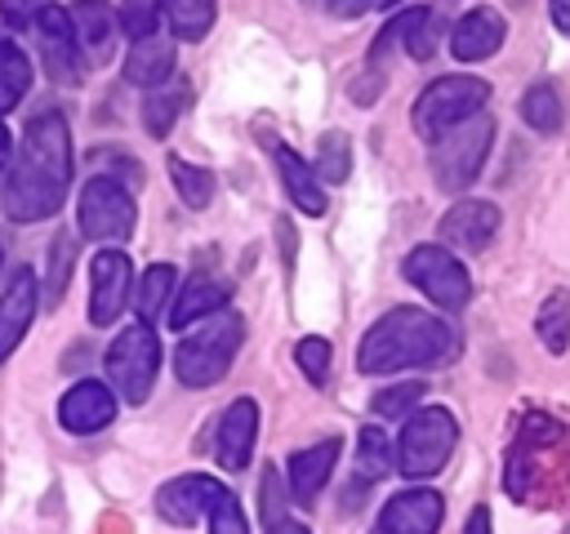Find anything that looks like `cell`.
I'll return each instance as SVG.
<instances>
[{"mask_svg":"<svg viewBox=\"0 0 570 534\" xmlns=\"http://www.w3.org/2000/svg\"><path fill=\"white\" fill-rule=\"evenodd\" d=\"M67 182H71V134L58 111H45L27 125L18 165L9 169V182H4L9 218L40 222V218L58 214Z\"/></svg>","mask_w":570,"mask_h":534,"instance_id":"cell-1","label":"cell"},{"mask_svg":"<svg viewBox=\"0 0 570 534\" xmlns=\"http://www.w3.org/2000/svg\"><path fill=\"white\" fill-rule=\"evenodd\" d=\"M459 352V334L445 316L419 312V307H392L379 316L361 347H356V369L361 374H396L414 365H436Z\"/></svg>","mask_w":570,"mask_h":534,"instance_id":"cell-2","label":"cell"},{"mask_svg":"<svg viewBox=\"0 0 570 534\" xmlns=\"http://www.w3.org/2000/svg\"><path fill=\"white\" fill-rule=\"evenodd\" d=\"M245 325L232 307L196 320V329L183 334V343L174 347V374L183 387H214L223 383V374L232 369L236 352H240Z\"/></svg>","mask_w":570,"mask_h":534,"instance_id":"cell-3","label":"cell"},{"mask_svg":"<svg viewBox=\"0 0 570 534\" xmlns=\"http://www.w3.org/2000/svg\"><path fill=\"white\" fill-rule=\"evenodd\" d=\"M459 445V423L450 409L441 405H428V409H414L401 427V441H396V467L410 476V481H423V476H436L450 454Z\"/></svg>","mask_w":570,"mask_h":534,"instance_id":"cell-4","label":"cell"},{"mask_svg":"<svg viewBox=\"0 0 570 534\" xmlns=\"http://www.w3.org/2000/svg\"><path fill=\"white\" fill-rule=\"evenodd\" d=\"M485 98H490V85H485L481 76H441V80H432V85L419 93V102H414V134L432 142V138H441L445 129H454V125L481 116Z\"/></svg>","mask_w":570,"mask_h":534,"instance_id":"cell-5","label":"cell"},{"mask_svg":"<svg viewBox=\"0 0 570 534\" xmlns=\"http://www.w3.org/2000/svg\"><path fill=\"white\" fill-rule=\"evenodd\" d=\"M156 369H160V338L151 334V325L142 320L125 325L107 347V378L116 396H125V405H142L151 396Z\"/></svg>","mask_w":570,"mask_h":534,"instance_id":"cell-6","label":"cell"},{"mask_svg":"<svg viewBox=\"0 0 570 534\" xmlns=\"http://www.w3.org/2000/svg\"><path fill=\"white\" fill-rule=\"evenodd\" d=\"M490 138H494V120L490 116H472V120L445 129L441 138H432V178H436V187L463 191L481 174Z\"/></svg>","mask_w":570,"mask_h":534,"instance_id":"cell-7","label":"cell"},{"mask_svg":"<svg viewBox=\"0 0 570 534\" xmlns=\"http://www.w3.org/2000/svg\"><path fill=\"white\" fill-rule=\"evenodd\" d=\"M405 280L419 294H428L441 312H459L472 298V276H468V267L445 245H419V249H410Z\"/></svg>","mask_w":570,"mask_h":534,"instance_id":"cell-8","label":"cell"},{"mask_svg":"<svg viewBox=\"0 0 570 534\" xmlns=\"http://www.w3.org/2000/svg\"><path fill=\"white\" fill-rule=\"evenodd\" d=\"M134 218H138L134 196H129L116 178L98 174V178H89V182L80 187L76 222H80V231H85L89 240H125V236L134 231Z\"/></svg>","mask_w":570,"mask_h":534,"instance_id":"cell-9","label":"cell"},{"mask_svg":"<svg viewBox=\"0 0 570 534\" xmlns=\"http://www.w3.org/2000/svg\"><path fill=\"white\" fill-rule=\"evenodd\" d=\"M134 289V263L120 249H98L89 263V325H116Z\"/></svg>","mask_w":570,"mask_h":534,"instance_id":"cell-10","label":"cell"},{"mask_svg":"<svg viewBox=\"0 0 570 534\" xmlns=\"http://www.w3.org/2000/svg\"><path fill=\"white\" fill-rule=\"evenodd\" d=\"M31 27H36V44H40V62H45L49 80L76 85V80L85 76V62H80V53H76V36H71L67 9L40 4L36 18H31Z\"/></svg>","mask_w":570,"mask_h":534,"instance_id":"cell-11","label":"cell"},{"mask_svg":"<svg viewBox=\"0 0 570 534\" xmlns=\"http://www.w3.org/2000/svg\"><path fill=\"white\" fill-rule=\"evenodd\" d=\"M71 36H76V53L85 67H107L120 40V18L111 13L107 0H76L71 4Z\"/></svg>","mask_w":570,"mask_h":534,"instance_id":"cell-12","label":"cell"},{"mask_svg":"<svg viewBox=\"0 0 570 534\" xmlns=\"http://www.w3.org/2000/svg\"><path fill=\"white\" fill-rule=\"evenodd\" d=\"M494 231H499V205L490 200H459L436 222V236L445 240V249H463V254H481L494 240Z\"/></svg>","mask_w":570,"mask_h":534,"instance_id":"cell-13","label":"cell"},{"mask_svg":"<svg viewBox=\"0 0 570 534\" xmlns=\"http://www.w3.org/2000/svg\"><path fill=\"white\" fill-rule=\"evenodd\" d=\"M116 418V392L98 378H80L62 392L58 400V423L76 436H89V432H102L107 423Z\"/></svg>","mask_w":570,"mask_h":534,"instance_id":"cell-14","label":"cell"},{"mask_svg":"<svg viewBox=\"0 0 570 534\" xmlns=\"http://www.w3.org/2000/svg\"><path fill=\"white\" fill-rule=\"evenodd\" d=\"M445 516V498L436 490H401L379 512V534H436Z\"/></svg>","mask_w":570,"mask_h":534,"instance_id":"cell-15","label":"cell"},{"mask_svg":"<svg viewBox=\"0 0 570 534\" xmlns=\"http://www.w3.org/2000/svg\"><path fill=\"white\" fill-rule=\"evenodd\" d=\"M218 481L214 476H200V472H187V476H174L160 494H156V512L169 521V525H196L209 516V503L218 498Z\"/></svg>","mask_w":570,"mask_h":534,"instance_id":"cell-16","label":"cell"},{"mask_svg":"<svg viewBox=\"0 0 570 534\" xmlns=\"http://www.w3.org/2000/svg\"><path fill=\"white\" fill-rule=\"evenodd\" d=\"M254 436H258V405L249 396L232 400L218 418V432H214V454L227 472H240L254 454Z\"/></svg>","mask_w":570,"mask_h":534,"instance_id":"cell-17","label":"cell"},{"mask_svg":"<svg viewBox=\"0 0 570 534\" xmlns=\"http://www.w3.org/2000/svg\"><path fill=\"white\" fill-rule=\"evenodd\" d=\"M36 271L31 267H18L0 294V360L13 356V347L22 343V334L31 329V316H36Z\"/></svg>","mask_w":570,"mask_h":534,"instance_id":"cell-18","label":"cell"},{"mask_svg":"<svg viewBox=\"0 0 570 534\" xmlns=\"http://www.w3.org/2000/svg\"><path fill=\"white\" fill-rule=\"evenodd\" d=\"M503 13L499 9H468L459 22H454V31H450V53L459 58V62H481V58H490L499 44H503Z\"/></svg>","mask_w":570,"mask_h":534,"instance_id":"cell-19","label":"cell"},{"mask_svg":"<svg viewBox=\"0 0 570 534\" xmlns=\"http://www.w3.org/2000/svg\"><path fill=\"white\" fill-rule=\"evenodd\" d=\"M169 76H174V40L160 31L138 36L125 53V80L142 85V89H160Z\"/></svg>","mask_w":570,"mask_h":534,"instance_id":"cell-20","label":"cell"},{"mask_svg":"<svg viewBox=\"0 0 570 534\" xmlns=\"http://www.w3.org/2000/svg\"><path fill=\"white\" fill-rule=\"evenodd\" d=\"M267 147H272V156H276V174H281V182H285V196L303 209V214H325V191H321V182H316V169L294 151V147H285V142H276V138H267Z\"/></svg>","mask_w":570,"mask_h":534,"instance_id":"cell-21","label":"cell"},{"mask_svg":"<svg viewBox=\"0 0 570 534\" xmlns=\"http://www.w3.org/2000/svg\"><path fill=\"white\" fill-rule=\"evenodd\" d=\"M436 36H441L436 13H432V9H423V4H414L410 13H401V18H392V22H387V31H383V40L374 44V53H383L387 44H401L410 58L428 62V58H432V49H436Z\"/></svg>","mask_w":570,"mask_h":534,"instance_id":"cell-22","label":"cell"},{"mask_svg":"<svg viewBox=\"0 0 570 534\" xmlns=\"http://www.w3.org/2000/svg\"><path fill=\"white\" fill-rule=\"evenodd\" d=\"M227 303H232V285L227 280H218V276H191L187 289L169 307V325L174 329H187L191 320H205V316L223 312Z\"/></svg>","mask_w":570,"mask_h":534,"instance_id":"cell-23","label":"cell"},{"mask_svg":"<svg viewBox=\"0 0 570 534\" xmlns=\"http://www.w3.org/2000/svg\"><path fill=\"white\" fill-rule=\"evenodd\" d=\"M334 463H338V441H316V445L298 449V454L289 458V494H294L298 503H312V498L325 490Z\"/></svg>","mask_w":570,"mask_h":534,"instance_id":"cell-24","label":"cell"},{"mask_svg":"<svg viewBox=\"0 0 570 534\" xmlns=\"http://www.w3.org/2000/svg\"><path fill=\"white\" fill-rule=\"evenodd\" d=\"M27 85H31V62H27L22 44L0 27V116L22 102Z\"/></svg>","mask_w":570,"mask_h":534,"instance_id":"cell-25","label":"cell"},{"mask_svg":"<svg viewBox=\"0 0 570 534\" xmlns=\"http://www.w3.org/2000/svg\"><path fill=\"white\" fill-rule=\"evenodd\" d=\"M174 280H178V271H174L169 263H151V267L138 276V320H142V325H156V320H160V312H165L169 298H174Z\"/></svg>","mask_w":570,"mask_h":534,"instance_id":"cell-26","label":"cell"},{"mask_svg":"<svg viewBox=\"0 0 570 534\" xmlns=\"http://www.w3.org/2000/svg\"><path fill=\"white\" fill-rule=\"evenodd\" d=\"M534 329H539V338L552 356H561L570 347V289H552L543 298V307L534 316Z\"/></svg>","mask_w":570,"mask_h":534,"instance_id":"cell-27","label":"cell"},{"mask_svg":"<svg viewBox=\"0 0 570 534\" xmlns=\"http://www.w3.org/2000/svg\"><path fill=\"white\" fill-rule=\"evenodd\" d=\"M521 120H525L530 129H539V134H552V129L561 125V98H557V85H552V80H539V85L525 89V98H521Z\"/></svg>","mask_w":570,"mask_h":534,"instance_id":"cell-28","label":"cell"},{"mask_svg":"<svg viewBox=\"0 0 570 534\" xmlns=\"http://www.w3.org/2000/svg\"><path fill=\"white\" fill-rule=\"evenodd\" d=\"M392 472V441L379 427H361L356 436V476L361 481H383Z\"/></svg>","mask_w":570,"mask_h":534,"instance_id":"cell-29","label":"cell"},{"mask_svg":"<svg viewBox=\"0 0 570 534\" xmlns=\"http://www.w3.org/2000/svg\"><path fill=\"white\" fill-rule=\"evenodd\" d=\"M169 178H174V187H178L183 205H191V209H205V205L214 200V174H209V169H200V165H187L183 156H169Z\"/></svg>","mask_w":570,"mask_h":534,"instance_id":"cell-30","label":"cell"},{"mask_svg":"<svg viewBox=\"0 0 570 534\" xmlns=\"http://www.w3.org/2000/svg\"><path fill=\"white\" fill-rule=\"evenodd\" d=\"M178 40H200L214 27V0H165Z\"/></svg>","mask_w":570,"mask_h":534,"instance_id":"cell-31","label":"cell"},{"mask_svg":"<svg viewBox=\"0 0 570 534\" xmlns=\"http://www.w3.org/2000/svg\"><path fill=\"white\" fill-rule=\"evenodd\" d=\"M316 178H325V182H347V174H352V142L343 138V134H321V142H316Z\"/></svg>","mask_w":570,"mask_h":534,"instance_id":"cell-32","label":"cell"},{"mask_svg":"<svg viewBox=\"0 0 570 534\" xmlns=\"http://www.w3.org/2000/svg\"><path fill=\"white\" fill-rule=\"evenodd\" d=\"M183 107H187V89H169V93L156 89V93L142 102V125H147V134L165 138V134L174 129V120H178Z\"/></svg>","mask_w":570,"mask_h":534,"instance_id":"cell-33","label":"cell"},{"mask_svg":"<svg viewBox=\"0 0 570 534\" xmlns=\"http://www.w3.org/2000/svg\"><path fill=\"white\" fill-rule=\"evenodd\" d=\"M423 400V383H396V387H383L374 392V414L379 418H401L410 414V405Z\"/></svg>","mask_w":570,"mask_h":534,"instance_id":"cell-34","label":"cell"},{"mask_svg":"<svg viewBox=\"0 0 570 534\" xmlns=\"http://www.w3.org/2000/svg\"><path fill=\"white\" fill-rule=\"evenodd\" d=\"M209 534H249V525H245V512H240V503L232 498V490H218V498L209 503Z\"/></svg>","mask_w":570,"mask_h":534,"instance_id":"cell-35","label":"cell"},{"mask_svg":"<svg viewBox=\"0 0 570 534\" xmlns=\"http://www.w3.org/2000/svg\"><path fill=\"white\" fill-rule=\"evenodd\" d=\"M294 360H298V369L321 387L325 378H330V343L325 338H298V347H294Z\"/></svg>","mask_w":570,"mask_h":534,"instance_id":"cell-36","label":"cell"},{"mask_svg":"<svg viewBox=\"0 0 570 534\" xmlns=\"http://www.w3.org/2000/svg\"><path fill=\"white\" fill-rule=\"evenodd\" d=\"M120 27L138 40L147 31H156V18H160V0H120Z\"/></svg>","mask_w":570,"mask_h":534,"instance_id":"cell-37","label":"cell"},{"mask_svg":"<svg viewBox=\"0 0 570 534\" xmlns=\"http://www.w3.org/2000/svg\"><path fill=\"white\" fill-rule=\"evenodd\" d=\"M67 263H71V240H67V236H58V245L49 249V298H62Z\"/></svg>","mask_w":570,"mask_h":534,"instance_id":"cell-38","label":"cell"},{"mask_svg":"<svg viewBox=\"0 0 570 534\" xmlns=\"http://www.w3.org/2000/svg\"><path fill=\"white\" fill-rule=\"evenodd\" d=\"M36 9H40V0H0V18L13 27H27L36 18Z\"/></svg>","mask_w":570,"mask_h":534,"instance_id":"cell-39","label":"cell"},{"mask_svg":"<svg viewBox=\"0 0 570 534\" xmlns=\"http://www.w3.org/2000/svg\"><path fill=\"white\" fill-rule=\"evenodd\" d=\"M379 0H325V9L334 13V18H361L365 9H374Z\"/></svg>","mask_w":570,"mask_h":534,"instance_id":"cell-40","label":"cell"},{"mask_svg":"<svg viewBox=\"0 0 570 534\" xmlns=\"http://www.w3.org/2000/svg\"><path fill=\"white\" fill-rule=\"evenodd\" d=\"M463 534H490V512H485V507H472Z\"/></svg>","mask_w":570,"mask_h":534,"instance_id":"cell-41","label":"cell"},{"mask_svg":"<svg viewBox=\"0 0 570 534\" xmlns=\"http://www.w3.org/2000/svg\"><path fill=\"white\" fill-rule=\"evenodd\" d=\"M548 13H552V22L570 36V0H548Z\"/></svg>","mask_w":570,"mask_h":534,"instance_id":"cell-42","label":"cell"},{"mask_svg":"<svg viewBox=\"0 0 570 534\" xmlns=\"http://www.w3.org/2000/svg\"><path fill=\"white\" fill-rule=\"evenodd\" d=\"M267 534H307L298 521H289V516H281V521H267Z\"/></svg>","mask_w":570,"mask_h":534,"instance_id":"cell-43","label":"cell"},{"mask_svg":"<svg viewBox=\"0 0 570 534\" xmlns=\"http://www.w3.org/2000/svg\"><path fill=\"white\" fill-rule=\"evenodd\" d=\"M9 156H13V138H9V129L0 125V169H9Z\"/></svg>","mask_w":570,"mask_h":534,"instance_id":"cell-44","label":"cell"},{"mask_svg":"<svg viewBox=\"0 0 570 534\" xmlns=\"http://www.w3.org/2000/svg\"><path fill=\"white\" fill-rule=\"evenodd\" d=\"M379 4H396V0H379Z\"/></svg>","mask_w":570,"mask_h":534,"instance_id":"cell-45","label":"cell"},{"mask_svg":"<svg viewBox=\"0 0 570 534\" xmlns=\"http://www.w3.org/2000/svg\"><path fill=\"white\" fill-rule=\"evenodd\" d=\"M0 258H4V254H0Z\"/></svg>","mask_w":570,"mask_h":534,"instance_id":"cell-46","label":"cell"}]
</instances>
